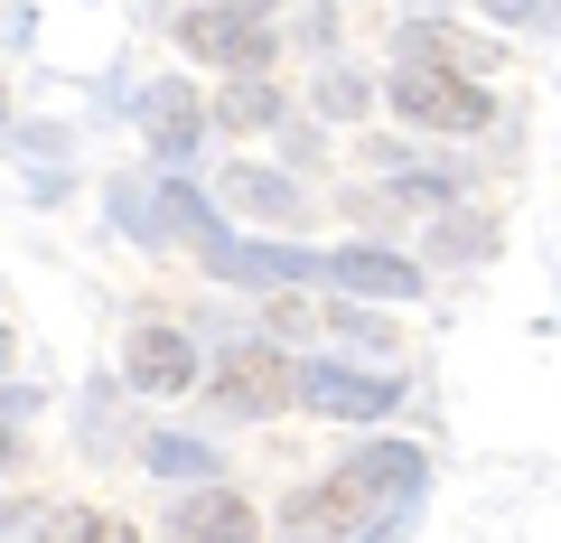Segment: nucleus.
Segmentation results:
<instances>
[{
	"label": "nucleus",
	"mask_w": 561,
	"mask_h": 543,
	"mask_svg": "<svg viewBox=\"0 0 561 543\" xmlns=\"http://www.w3.org/2000/svg\"><path fill=\"white\" fill-rule=\"evenodd\" d=\"M319 103H328V113H356L365 84H356V76H328V84H319Z\"/></svg>",
	"instance_id": "nucleus-15"
},
{
	"label": "nucleus",
	"mask_w": 561,
	"mask_h": 543,
	"mask_svg": "<svg viewBox=\"0 0 561 543\" xmlns=\"http://www.w3.org/2000/svg\"><path fill=\"white\" fill-rule=\"evenodd\" d=\"M346 478H356L365 497H412V487H421V450H402V441H375L356 468H346Z\"/></svg>",
	"instance_id": "nucleus-10"
},
{
	"label": "nucleus",
	"mask_w": 561,
	"mask_h": 543,
	"mask_svg": "<svg viewBox=\"0 0 561 543\" xmlns=\"http://www.w3.org/2000/svg\"><path fill=\"white\" fill-rule=\"evenodd\" d=\"M225 412H272V403H290L300 394V375L272 357V347H234V365H225Z\"/></svg>",
	"instance_id": "nucleus-5"
},
{
	"label": "nucleus",
	"mask_w": 561,
	"mask_h": 543,
	"mask_svg": "<svg viewBox=\"0 0 561 543\" xmlns=\"http://www.w3.org/2000/svg\"><path fill=\"white\" fill-rule=\"evenodd\" d=\"M57 543H122V524H103V516H57Z\"/></svg>",
	"instance_id": "nucleus-14"
},
{
	"label": "nucleus",
	"mask_w": 561,
	"mask_h": 543,
	"mask_svg": "<svg viewBox=\"0 0 561 543\" xmlns=\"http://www.w3.org/2000/svg\"><path fill=\"white\" fill-rule=\"evenodd\" d=\"M10 460H20V431H10V422H0V468H10Z\"/></svg>",
	"instance_id": "nucleus-17"
},
{
	"label": "nucleus",
	"mask_w": 561,
	"mask_h": 543,
	"mask_svg": "<svg viewBox=\"0 0 561 543\" xmlns=\"http://www.w3.org/2000/svg\"><path fill=\"white\" fill-rule=\"evenodd\" d=\"M225 10H253V20H262V10H280V0H225Z\"/></svg>",
	"instance_id": "nucleus-18"
},
{
	"label": "nucleus",
	"mask_w": 561,
	"mask_h": 543,
	"mask_svg": "<svg viewBox=\"0 0 561 543\" xmlns=\"http://www.w3.org/2000/svg\"><path fill=\"white\" fill-rule=\"evenodd\" d=\"M179 534H187V543H253L262 516H253V497L206 487V497H179Z\"/></svg>",
	"instance_id": "nucleus-8"
},
{
	"label": "nucleus",
	"mask_w": 561,
	"mask_h": 543,
	"mask_svg": "<svg viewBox=\"0 0 561 543\" xmlns=\"http://www.w3.org/2000/svg\"><path fill=\"white\" fill-rule=\"evenodd\" d=\"M122 365H131V384H140V394H187V384H197V347H187L179 328H140Z\"/></svg>",
	"instance_id": "nucleus-7"
},
{
	"label": "nucleus",
	"mask_w": 561,
	"mask_h": 543,
	"mask_svg": "<svg viewBox=\"0 0 561 543\" xmlns=\"http://www.w3.org/2000/svg\"><path fill=\"white\" fill-rule=\"evenodd\" d=\"M197 94H179V84H160V94H150V142H160V150H187V142H197Z\"/></svg>",
	"instance_id": "nucleus-11"
},
{
	"label": "nucleus",
	"mask_w": 561,
	"mask_h": 543,
	"mask_svg": "<svg viewBox=\"0 0 561 543\" xmlns=\"http://www.w3.org/2000/svg\"><path fill=\"white\" fill-rule=\"evenodd\" d=\"M0 365H10V338H0Z\"/></svg>",
	"instance_id": "nucleus-19"
},
{
	"label": "nucleus",
	"mask_w": 561,
	"mask_h": 543,
	"mask_svg": "<svg viewBox=\"0 0 561 543\" xmlns=\"http://www.w3.org/2000/svg\"><path fill=\"white\" fill-rule=\"evenodd\" d=\"M486 20H542V10H552V0H478Z\"/></svg>",
	"instance_id": "nucleus-16"
},
{
	"label": "nucleus",
	"mask_w": 561,
	"mask_h": 543,
	"mask_svg": "<svg viewBox=\"0 0 561 543\" xmlns=\"http://www.w3.org/2000/svg\"><path fill=\"white\" fill-rule=\"evenodd\" d=\"M225 122L262 132V122H280V94H272V84H253V76H234V84H225Z\"/></svg>",
	"instance_id": "nucleus-13"
},
{
	"label": "nucleus",
	"mask_w": 561,
	"mask_h": 543,
	"mask_svg": "<svg viewBox=\"0 0 561 543\" xmlns=\"http://www.w3.org/2000/svg\"><path fill=\"white\" fill-rule=\"evenodd\" d=\"M225 197H234L243 216H272V225H290V216H300V197H290L280 179H262V169H234V179H225Z\"/></svg>",
	"instance_id": "nucleus-12"
},
{
	"label": "nucleus",
	"mask_w": 561,
	"mask_h": 543,
	"mask_svg": "<svg viewBox=\"0 0 561 543\" xmlns=\"http://www.w3.org/2000/svg\"><path fill=\"white\" fill-rule=\"evenodd\" d=\"M328 282L337 291H365V301H412L421 272L402 253H375V244H346V253H328Z\"/></svg>",
	"instance_id": "nucleus-6"
},
{
	"label": "nucleus",
	"mask_w": 561,
	"mask_h": 543,
	"mask_svg": "<svg viewBox=\"0 0 561 543\" xmlns=\"http://www.w3.org/2000/svg\"><path fill=\"white\" fill-rule=\"evenodd\" d=\"M300 403L328 412V422H383V412H393V384L346 375V365H300Z\"/></svg>",
	"instance_id": "nucleus-4"
},
{
	"label": "nucleus",
	"mask_w": 561,
	"mask_h": 543,
	"mask_svg": "<svg viewBox=\"0 0 561 543\" xmlns=\"http://www.w3.org/2000/svg\"><path fill=\"white\" fill-rule=\"evenodd\" d=\"M356 516H365V487H356V478H337V487H319V497H300V506H290V524H300L309 543L356 534Z\"/></svg>",
	"instance_id": "nucleus-9"
},
{
	"label": "nucleus",
	"mask_w": 561,
	"mask_h": 543,
	"mask_svg": "<svg viewBox=\"0 0 561 543\" xmlns=\"http://www.w3.org/2000/svg\"><path fill=\"white\" fill-rule=\"evenodd\" d=\"M197 244H206V262H216L225 282H309V272L328 282V253H290V244H234V235H216V225H197Z\"/></svg>",
	"instance_id": "nucleus-3"
},
{
	"label": "nucleus",
	"mask_w": 561,
	"mask_h": 543,
	"mask_svg": "<svg viewBox=\"0 0 561 543\" xmlns=\"http://www.w3.org/2000/svg\"><path fill=\"white\" fill-rule=\"evenodd\" d=\"M179 47H187V57H206V66H234V76H243V66H262V47H272V38H262L253 10H225V0H206V10H187Z\"/></svg>",
	"instance_id": "nucleus-2"
},
{
	"label": "nucleus",
	"mask_w": 561,
	"mask_h": 543,
	"mask_svg": "<svg viewBox=\"0 0 561 543\" xmlns=\"http://www.w3.org/2000/svg\"><path fill=\"white\" fill-rule=\"evenodd\" d=\"M393 113H402V122H421V132H478L486 103H478V84H459L449 66L402 57V76H393Z\"/></svg>",
	"instance_id": "nucleus-1"
}]
</instances>
